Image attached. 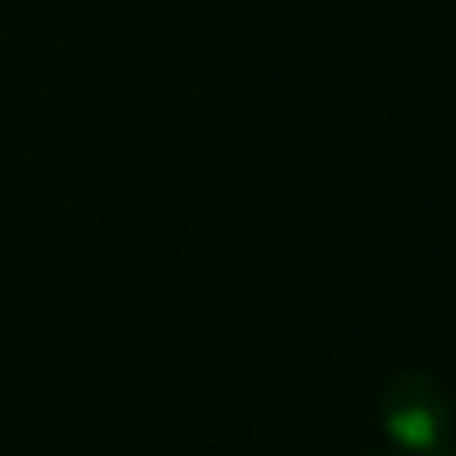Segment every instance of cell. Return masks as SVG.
<instances>
[{
    "instance_id": "6da1fadb",
    "label": "cell",
    "mask_w": 456,
    "mask_h": 456,
    "mask_svg": "<svg viewBox=\"0 0 456 456\" xmlns=\"http://www.w3.org/2000/svg\"><path fill=\"white\" fill-rule=\"evenodd\" d=\"M380 420L404 452H441L452 433V401L441 377L425 369H404L385 385Z\"/></svg>"
},
{
    "instance_id": "3957f363",
    "label": "cell",
    "mask_w": 456,
    "mask_h": 456,
    "mask_svg": "<svg viewBox=\"0 0 456 456\" xmlns=\"http://www.w3.org/2000/svg\"><path fill=\"white\" fill-rule=\"evenodd\" d=\"M449 456H456V452H449Z\"/></svg>"
},
{
    "instance_id": "7a4b0ae2",
    "label": "cell",
    "mask_w": 456,
    "mask_h": 456,
    "mask_svg": "<svg viewBox=\"0 0 456 456\" xmlns=\"http://www.w3.org/2000/svg\"><path fill=\"white\" fill-rule=\"evenodd\" d=\"M369 456H385V452H369Z\"/></svg>"
}]
</instances>
